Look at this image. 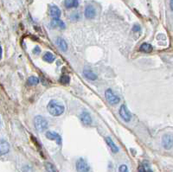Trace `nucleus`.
<instances>
[{
    "label": "nucleus",
    "instance_id": "1",
    "mask_svg": "<svg viewBox=\"0 0 173 172\" xmlns=\"http://www.w3.org/2000/svg\"><path fill=\"white\" fill-rule=\"evenodd\" d=\"M47 109L50 114L55 117L61 116L65 111V107L62 103L56 100H51L47 106Z\"/></svg>",
    "mask_w": 173,
    "mask_h": 172
},
{
    "label": "nucleus",
    "instance_id": "2",
    "mask_svg": "<svg viewBox=\"0 0 173 172\" xmlns=\"http://www.w3.org/2000/svg\"><path fill=\"white\" fill-rule=\"evenodd\" d=\"M34 124H35V128L36 129L37 132L42 133L47 130L49 123L42 116L37 115L34 118Z\"/></svg>",
    "mask_w": 173,
    "mask_h": 172
},
{
    "label": "nucleus",
    "instance_id": "3",
    "mask_svg": "<svg viewBox=\"0 0 173 172\" xmlns=\"http://www.w3.org/2000/svg\"><path fill=\"white\" fill-rule=\"evenodd\" d=\"M105 97L107 100L108 103H110L111 105H116L119 102V98L113 94V92L111 89H107L105 92Z\"/></svg>",
    "mask_w": 173,
    "mask_h": 172
},
{
    "label": "nucleus",
    "instance_id": "4",
    "mask_svg": "<svg viewBox=\"0 0 173 172\" xmlns=\"http://www.w3.org/2000/svg\"><path fill=\"white\" fill-rule=\"evenodd\" d=\"M77 172H89V165L83 158H79L76 162Z\"/></svg>",
    "mask_w": 173,
    "mask_h": 172
},
{
    "label": "nucleus",
    "instance_id": "5",
    "mask_svg": "<svg viewBox=\"0 0 173 172\" xmlns=\"http://www.w3.org/2000/svg\"><path fill=\"white\" fill-rule=\"evenodd\" d=\"M162 145L165 150H170L173 146V137L170 134H165L162 138Z\"/></svg>",
    "mask_w": 173,
    "mask_h": 172
},
{
    "label": "nucleus",
    "instance_id": "6",
    "mask_svg": "<svg viewBox=\"0 0 173 172\" xmlns=\"http://www.w3.org/2000/svg\"><path fill=\"white\" fill-rule=\"evenodd\" d=\"M119 115L126 122H129L132 118V114L125 105H121V106L119 108Z\"/></svg>",
    "mask_w": 173,
    "mask_h": 172
},
{
    "label": "nucleus",
    "instance_id": "7",
    "mask_svg": "<svg viewBox=\"0 0 173 172\" xmlns=\"http://www.w3.org/2000/svg\"><path fill=\"white\" fill-rule=\"evenodd\" d=\"M80 119L84 125H90L92 124V118L91 115L88 112H82L80 115Z\"/></svg>",
    "mask_w": 173,
    "mask_h": 172
},
{
    "label": "nucleus",
    "instance_id": "8",
    "mask_svg": "<svg viewBox=\"0 0 173 172\" xmlns=\"http://www.w3.org/2000/svg\"><path fill=\"white\" fill-rule=\"evenodd\" d=\"M46 138L48 139H50V140H55L57 145H61L62 144V137L57 133H55V132H47L46 134H45Z\"/></svg>",
    "mask_w": 173,
    "mask_h": 172
},
{
    "label": "nucleus",
    "instance_id": "9",
    "mask_svg": "<svg viewBox=\"0 0 173 172\" xmlns=\"http://www.w3.org/2000/svg\"><path fill=\"white\" fill-rule=\"evenodd\" d=\"M96 15V11L95 9L92 6V5H89L86 6L85 9V17L88 19H93Z\"/></svg>",
    "mask_w": 173,
    "mask_h": 172
},
{
    "label": "nucleus",
    "instance_id": "10",
    "mask_svg": "<svg viewBox=\"0 0 173 172\" xmlns=\"http://www.w3.org/2000/svg\"><path fill=\"white\" fill-rule=\"evenodd\" d=\"M10 151V145L6 140L2 139L0 141V153L1 155L7 154Z\"/></svg>",
    "mask_w": 173,
    "mask_h": 172
},
{
    "label": "nucleus",
    "instance_id": "11",
    "mask_svg": "<svg viewBox=\"0 0 173 172\" xmlns=\"http://www.w3.org/2000/svg\"><path fill=\"white\" fill-rule=\"evenodd\" d=\"M56 42L57 47H58L61 50H62L63 52L67 51V50H68V44H67L66 41H65L63 38H62V37H57L56 40Z\"/></svg>",
    "mask_w": 173,
    "mask_h": 172
},
{
    "label": "nucleus",
    "instance_id": "12",
    "mask_svg": "<svg viewBox=\"0 0 173 172\" xmlns=\"http://www.w3.org/2000/svg\"><path fill=\"white\" fill-rule=\"evenodd\" d=\"M61 10L56 6V5H52L50 8V15L53 18H59L61 17Z\"/></svg>",
    "mask_w": 173,
    "mask_h": 172
},
{
    "label": "nucleus",
    "instance_id": "13",
    "mask_svg": "<svg viewBox=\"0 0 173 172\" xmlns=\"http://www.w3.org/2000/svg\"><path fill=\"white\" fill-rule=\"evenodd\" d=\"M51 27L53 28H60V29H65L66 25L64 23V22H62L61 19L59 18H53L51 20Z\"/></svg>",
    "mask_w": 173,
    "mask_h": 172
},
{
    "label": "nucleus",
    "instance_id": "14",
    "mask_svg": "<svg viewBox=\"0 0 173 172\" xmlns=\"http://www.w3.org/2000/svg\"><path fill=\"white\" fill-rule=\"evenodd\" d=\"M105 140H106L107 145L109 146V148L111 149V151H112L113 153H117V152L119 151V148H118V146L115 145V143L113 141V139H112L110 137H107Z\"/></svg>",
    "mask_w": 173,
    "mask_h": 172
},
{
    "label": "nucleus",
    "instance_id": "15",
    "mask_svg": "<svg viewBox=\"0 0 173 172\" xmlns=\"http://www.w3.org/2000/svg\"><path fill=\"white\" fill-rule=\"evenodd\" d=\"M83 75L88 78L89 80H95L97 79V75L92 71V70H89V69H84L83 70Z\"/></svg>",
    "mask_w": 173,
    "mask_h": 172
},
{
    "label": "nucleus",
    "instance_id": "16",
    "mask_svg": "<svg viewBox=\"0 0 173 172\" xmlns=\"http://www.w3.org/2000/svg\"><path fill=\"white\" fill-rule=\"evenodd\" d=\"M79 5V1L78 0H65L64 1V5L66 8H74V7H77Z\"/></svg>",
    "mask_w": 173,
    "mask_h": 172
},
{
    "label": "nucleus",
    "instance_id": "17",
    "mask_svg": "<svg viewBox=\"0 0 173 172\" xmlns=\"http://www.w3.org/2000/svg\"><path fill=\"white\" fill-rule=\"evenodd\" d=\"M42 59H43V61L46 62L51 63V62H53L56 60V56L51 52H46L44 54V56H43Z\"/></svg>",
    "mask_w": 173,
    "mask_h": 172
},
{
    "label": "nucleus",
    "instance_id": "18",
    "mask_svg": "<svg viewBox=\"0 0 173 172\" xmlns=\"http://www.w3.org/2000/svg\"><path fill=\"white\" fill-rule=\"evenodd\" d=\"M152 46L149 44H141V46L139 47V50L140 51L142 52H145V53H150L152 51Z\"/></svg>",
    "mask_w": 173,
    "mask_h": 172
},
{
    "label": "nucleus",
    "instance_id": "19",
    "mask_svg": "<svg viewBox=\"0 0 173 172\" xmlns=\"http://www.w3.org/2000/svg\"><path fill=\"white\" fill-rule=\"evenodd\" d=\"M27 82H28L29 85H30V86H34V85L38 84V82H39V79H38L37 77H36V76H30V77L28 79Z\"/></svg>",
    "mask_w": 173,
    "mask_h": 172
},
{
    "label": "nucleus",
    "instance_id": "20",
    "mask_svg": "<svg viewBox=\"0 0 173 172\" xmlns=\"http://www.w3.org/2000/svg\"><path fill=\"white\" fill-rule=\"evenodd\" d=\"M59 81H60L62 84H63V85H67V84H68L69 81H70V77H69L68 75H66V74L62 75L61 78H60V80H59Z\"/></svg>",
    "mask_w": 173,
    "mask_h": 172
},
{
    "label": "nucleus",
    "instance_id": "21",
    "mask_svg": "<svg viewBox=\"0 0 173 172\" xmlns=\"http://www.w3.org/2000/svg\"><path fill=\"white\" fill-rule=\"evenodd\" d=\"M119 172H129L128 170V167L125 164H122L119 166Z\"/></svg>",
    "mask_w": 173,
    "mask_h": 172
},
{
    "label": "nucleus",
    "instance_id": "22",
    "mask_svg": "<svg viewBox=\"0 0 173 172\" xmlns=\"http://www.w3.org/2000/svg\"><path fill=\"white\" fill-rule=\"evenodd\" d=\"M46 166H47V169H48L50 172H55V171H56L55 167H54L51 163H47Z\"/></svg>",
    "mask_w": 173,
    "mask_h": 172
},
{
    "label": "nucleus",
    "instance_id": "23",
    "mask_svg": "<svg viewBox=\"0 0 173 172\" xmlns=\"http://www.w3.org/2000/svg\"><path fill=\"white\" fill-rule=\"evenodd\" d=\"M23 172H32V169L30 166H24L23 168Z\"/></svg>",
    "mask_w": 173,
    "mask_h": 172
},
{
    "label": "nucleus",
    "instance_id": "24",
    "mask_svg": "<svg viewBox=\"0 0 173 172\" xmlns=\"http://www.w3.org/2000/svg\"><path fill=\"white\" fill-rule=\"evenodd\" d=\"M138 172H147V169H146V167H144L143 165H140V166L139 167Z\"/></svg>",
    "mask_w": 173,
    "mask_h": 172
},
{
    "label": "nucleus",
    "instance_id": "25",
    "mask_svg": "<svg viewBox=\"0 0 173 172\" xmlns=\"http://www.w3.org/2000/svg\"><path fill=\"white\" fill-rule=\"evenodd\" d=\"M41 52V50H40V48L39 47H35V49H34V50H33V53L35 54V55H38L39 53Z\"/></svg>",
    "mask_w": 173,
    "mask_h": 172
},
{
    "label": "nucleus",
    "instance_id": "26",
    "mask_svg": "<svg viewBox=\"0 0 173 172\" xmlns=\"http://www.w3.org/2000/svg\"><path fill=\"white\" fill-rule=\"evenodd\" d=\"M170 9L173 11V0H170Z\"/></svg>",
    "mask_w": 173,
    "mask_h": 172
},
{
    "label": "nucleus",
    "instance_id": "27",
    "mask_svg": "<svg viewBox=\"0 0 173 172\" xmlns=\"http://www.w3.org/2000/svg\"><path fill=\"white\" fill-rule=\"evenodd\" d=\"M147 172H152V170L151 169H147Z\"/></svg>",
    "mask_w": 173,
    "mask_h": 172
}]
</instances>
